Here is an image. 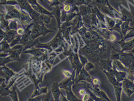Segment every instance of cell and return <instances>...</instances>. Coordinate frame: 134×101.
I'll return each instance as SVG.
<instances>
[{
	"instance_id": "14",
	"label": "cell",
	"mask_w": 134,
	"mask_h": 101,
	"mask_svg": "<svg viewBox=\"0 0 134 101\" xmlns=\"http://www.w3.org/2000/svg\"><path fill=\"white\" fill-rule=\"evenodd\" d=\"M82 82V84H83V86H87V87H88L90 90H91V91H93V92H94V93L96 94L98 97H100L103 100H111L109 98L108 96L105 94V92L100 89V85H95V86H93V85H92L93 87H91L90 85L88 84H87V82Z\"/></svg>"
},
{
	"instance_id": "3",
	"label": "cell",
	"mask_w": 134,
	"mask_h": 101,
	"mask_svg": "<svg viewBox=\"0 0 134 101\" xmlns=\"http://www.w3.org/2000/svg\"><path fill=\"white\" fill-rule=\"evenodd\" d=\"M28 64V67L25 70L24 72V75H26L28 78H30V80H32V82L34 83V90L33 93H32L31 98L35 97L38 95L43 94H46L48 91V85H47L45 87L40 88L39 87V84L42 83L43 81V78L45 74V73H42L40 74V76H37L34 73L33 70H32V67L31 63H27Z\"/></svg>"
},
{
	"instance_id": "1",
	"label": "cell",
	"mask_w": 134,
	"mask_h": 101,
	"mask_svg": "<svg viewBox=\"0 0 134 101\" xmlns=\"http://www.w3.org/2000/svg\"><path fill=\"white\" fill-rule=\"evenodd\" d=\"M81 38L85 42V45L79 48V53L86 56L88 61L98 63L102 59L110 58L111 50L114 47L111 42L104 38L97 31L88 28Z\"/></svg>"
},
{
	"instance_id": "51",
	"label": "cell",
	"mask_w": 134,
	"mask_h": 101,
	"mask_svg": "<svg viewBox=\"0 0 134 101\" xmlns=\"http://www.w3.org/2000/svg\"><path fill=\"white\" fill-rule=\"evenodd\" d=\"M92 1H93V0H86V2H87V5L90 4V3H91Z\"/></svg>"
},
{
	"instance_id": "23",
	"label": "cell",
	"mask_w": 134,
	"mask_h": 101,
	"mask_svg": "<svg viewBox=\"0 0 134 101\" xmlns=\"http://www.w3.org/2000/svg\"><path fill=\"white\" fill-rule=\"evenodd\" d=\"M115 43H117V44H119V45L121 47V52H124V51H127V50H131L134 48V39L130 41L125 42V41H116L115 42Z\"/></svg>"
},
{
	"instance_id": "40",
	"label": "cell",
	"mask_w": 134,
	"mask_h": 101,
	"mask_svg": "<svg viewBox=\"0 0 134 101\" xmlns=\"http://www.w3.org/2000/svg\"><path fill=\"white\" fill-rule=\"evenodd\" d=\"M84 67H85V69L87 71V72H90V71L93 70V69L95 68L94 65L93 64V62H91V61H88Z\"/></svg>"
},
{
	"instance_id": "2",
	"label": "cell",
	"mask_w": 134,
	"mask_h": 101,
	"mask_svg": "<svg viewBox=\"0 0 134 101\" xmlns=\"http://www.w3.org/2000/svg\"><path fill=\"white\" fill-rule=\"evenodd\" d=\"M6 12H5L4 16L6 20H10L12 19H16L18 20L22 26L28 25L33 22V20L30 16L24 10H20L15 6L5 5Z\"/></svg>"
},
{
	"instance_id": "6",
	"label": "cell",
	"mask_w": 134,
	"mask_h": 101,
	"mask_svg": "<svg viewBox=\"0 0 134 101\" xmlns=\"http://www.w3.org/2000/svg\"><path fill=\"white\" fill-rule=\"evenodd\" d=\"M75 80H76V71L73 69L71 76L69 78H66L64 80L59 82L60 88L65 90L66 98L69 101L80 100L72 92V86L75 84Z\"/></svg>"
},
{
	"instance_id": "20",
	"label": "cell",
	"mask_w": 134,
	"mask_h": 101,
	"mask_svg": "<svg viewBox=\"0 0 134 101\" xmlns=\"http://www.w3.org/2000/svg\"><path fill=\"white\" fill-rule=\"evenodd\" d=\"M34 25V22H32L31 24H28L27 26V27L25 29V32L22 35V37H21V39L20 42V44H22L25 47L27 45V44L28 43V41L30 40V37L31 36V34H32V30H31V28L33 27Z\"/></svg>"
},
{
	"instance_id": "8",
	"label": "cell",
	"mask_w": 134,
	"mask_h": 101,
	"mask_svg": "<svg viewBox=\"0 0 134 101\" xmlns=\"http://www.w3.org/2000/svg\"><path fill=\"white\" fill-rule=\"evenodd\" d=\"M91 3L93 6H96L101 12L105 13L114 19L116 18L113 14V12H115L117 14H120L113 7L111 6V5L109 3V0H93Z\"/></svg>"
},
{
	"instance_id": "12",
	"label": "cell",
	"mask_w": 134,
	"mask_h": 101,
	"mask_svg": "<svg viewBox=\"0 0 134 101\" xmlns=\"http://www.w3.org/2000/svg\"><path fill=\"white\" fill-rule=\"evenodd\" d=\"M66 42L72 46V42L70 39L71 37V30H72V20L69 22H64L62 23L60 28Z\"/></svg>"
},
{
	"instance_id": "7",
	"label": "cell",
	"mask_w": 134,
	"mask_h": 101,
	"mask_svg": "<svg viewBox=\"0 0 134 101\" xmlns=\"http://www.w3.org/2000/svg\"><path fill=\"white\" fill-rule=\"evenodd\" d=\"M24 50V46L21 44H18L11 48L8 51L9 55L5 57H0L1 59V66L4 65L11 61H24V59H20V54L22 53Z\"/></svg>"
},
{
	"instance_id": "50",
	"label": "cell",
	"mask_w": 134,
	"mask_h": 101,
	"mask_svg": "<svg viewBox=\"0 0 134 101\" xmlns=\"http://www.w3.org/2000/svg\"><path fill=\"white\" fill-rule=\"evenodd\" d=\"M61 96H62L63 98H61V99H60V100H68V99H67L66 97H64L63 94H61Z\"/></svg>"
},
{
	"instance_id": "15",
	"label": "cell",
	"mask_w": 134,
	"mask_h": 101,
	"mask_svg": "<svg viewBox=\"0 0 134 101\" xmlns=\"http://www.w3.org/2000/svg\"><path fill=\"white\" fill-rule=\"evenodd\" d=\"M84 22L82 20V16L80 14L76 16L73 20H72V30L71 37L75 35L78 33L79 31L84 26Z\"/></svg>"
},
{
	"instance_id": "53",
	"label": "cell",
	"mask_w": 134,
	"mask_h": 101,
	"mask_svg": "<svg viewBox=\"0 0 134 101\" xmlns=\"http://www.w3.org/2000/svg\"><path fill=\"white\" fill-rule=\"evenodd\" d=\"M39 1H40V2H41L42 3V4H44V0H39Z\"/></svg>"
},
{
	"instance_id": "25",
	"label": "cell",
	"mask_w": 134,
	"mask_h": 101,
	"mask_svg": "<svg viewBox=\"0 0 134 101\" xmlns=\"http://www.w3.org/2000/svg\"><path fill=\"white\" fill-rule=\"evenodd\" d=\"M51 91H52V94L53 95L54 100H60V96L63 94V92L60 90V88L59 86L58 82H54L52 83V86H51Z\"/></svg>"
},
{
	"instance_id": "52",
	"label": "cell",
	"mask_w": 134,
	"mask_h": 101,
	"mask_svg": "<svg viewBox=\"0 0 134 101\" xmlns=\"http://www.w3.org/2000/svg\"><path fill=\"white\" fill-rule=\"evenodd\" d=\"M130 52H131V53H132L133 54V55H134V48H133V49H132V50H130Z\"/></svg>"
},
{
	"instance_id": "46",
	"label": "cell",
	"mask_w": 134,
	"mask_h": 101,
	"mask_svg": "<svg viewBox=\"0 0 134 101\" xmlns=\"http://www.w3.org/2000/svg\"><path fill=\"white\" fill-rule=\"evenodd\" d=\"M25 29L24 27H21V28H18V30H17V32H18V34H20V35H23L24 34L25 32Z\"/></svg>"
},
{
	"instance_id": "17",
	"label": "cell",
	"mask_w": 134,
	"mask_h": 101,
	"mask_svg": "<svg viewBox=\"0 0 134 101\" xmlns=\"http://www.w3.org/2000/svg\"><path fill=\"white\" fill-rule=\"evenodd\" d=\"M28 2L30 3V5L32 6L33 9L38 12L40 14H43V15H48V16H53V13L52 12H49L47 9H45L43 6H40L39 3H38L37 0H27Z\"/></svg>"
},
{
	"instance_id": "48",
	"label": "cell",
	"mask_w": 134,
	"mask_h": 101,
	"mask_svg": "<svg viewBox=\"0 0 134 101\" xmlns=\"http://www.w3.org/2000/svg\"><path fill=\"white\" fill-rule=\"evenodd\" d=\"M82 5H87L86 0H77L76 1V6H82Z\"/></svg>"
},
{
	"instance_id": "28",
	"label": "cell",
	"mask_w": 134,
	"mask_h": 101,
	"mask_svg": "<svg viewBox=\"0 0 134 101\" xmlns=\"http://www.w3.org/2000/svg\"><path fill=\"white\" fill-rule=\"evenodd\" d=\"M115 90V94L116 97V100L117 101H121V92L123 91V86H122V82H119L116 85L113 86Z\"/></svg>"
},
{
	"instance_id": "10",
	"label": "cell",
	"mask_w": 134,
	"mask_h": 101,
	"mask_svg": "<svg viewBox=\"0 0 134 101\" xmlns=\"http://www.w3.org/2000/svg\"><path fill=\"white\" fill-rule=\"evenodd\" d=\"M16 1H18V2L20 9L27 12V14H29L32 18L34 22H37L38 21L41 14L36 12L33 9L32 6L27 0H16Z\"/></svg>"
},
{
	"instance_id": "33",
	"label": "cell",
	"mask_w": 134,
	"mask_h": 101,
	"mask_svg": "<svg viewBox=\"0 0 134 101\" xmlns=\"http://www.w3.org/2000/svg\"><path fill=\"white\" fill-rule=\"evenodd\" d=\"M91 26H96L97 28H101L100 24V21L97 16L96 12L94 11V8H92V14H91Z\"/></svg>"
},
{
	"instance_id": "24",
	"label": "cell",
	"mask_w": 134,
	"mask_h": 101,
	"mask_svg": "<svg viewBox=\"0 0 134 101\" xmlns=\"http://www.w3.org/2000/svg\"><path fill=\"white\" fill-rule=\"evenodd\" d=\"M62 9H63V4L57 6H55L53 11H52L54 16L55 17V18L57 20V27H58V29L60 28L61 25H62V21H61V13H62Z\"/></svg>"
},
{
	"instance_id": "22",
	"label": "cell",
	"mask_w": 134,
	"mask_h": 101,
	"mask_svg": "<svg viewBox=\"0 0 134 101\" xmlns=\"http://www.w3.org/2000/svg\"><path fill=\"white\" fill-rule=\"evenodd\" d=\"M100 69L102 71L109 72L111 69H113V60L111 59H102L98 62Z\"/></svg>"
},
{
	"instance_id": "9",
	"label": "cell",
	"mask_w": 134,
	"mask_h": 101,
	"mask_svg": "<svg viewBox=\"0 0 134 101\" xmlns=\"http://www.w3.org/2000/svg\"><path fill=\"white\" fill-rule=\"evenodd\" d=\"M93 6L90 3L88 5H82L79 6V14L82 16L84 24L87 28L91 27V14Z\"/></svg>"
},
{
	"instance_id": "27",
	"label": "cell",
	"mask_w": 134,
	"mask_h": 101,
	"mask_svg": "<svg viewBox=\"0 0 134 101\" xmlns=\"http://www.w3.org/2000/svg\"><path fill=\"white\" fill-rule=\"evenodd\" d=\"M120 9L121 12V20H122L124 22H133V16L131 15V13L129 12V11L127 10L126 9L122 7L121 6H120Z\"/></svg>"
},
{
	"instance_id": "39",
	"label": "cell",
	"mask_w": 134,
	"mask_h": 101,
	"mask_svg": "<svg viewBox=\"0 0 134 101\" xmlns=\"http://www.w3.org/2000/svg\"><path fill=\"white\" fill-rule=\"evenodd\" d=\"M21 37H22V35L18 34V35L16 36V37L14 39V41L10 43L11 47H12L15 46V45H16V44H20V42L21 39Z\"/></svg>"
},
{
	"instance_id": "19",
	"label": "cell",
	"mask_w": 134,
	"mask_h": 101,
	"mask_svg": "<svg viewBox=\"0 0 134 101\" xmlns=\"http://www.w3.org/2000/svg\"><path fill=\"white\" fill-rule=\"evenodd\" d=\"M82 82H88L89 83H92L91 75L89 74L88 72L86 70L84 66L80 72L79 75L76 78L75 84H77L78 83Z\"/></svg>"
},
{
	"instance_id": "36",
	"label": "cell",
	"mask_w": 134,
	"mask_h": 101,
	"mask_svg": "<svg viewBox=\"0 0 134 101\" xmlns=\"http://www.w3.org/2000/svg\"><path fill=\"white\" fill-rule=\"evenodd\" d=\"M127 78L130 80L134 81V63L127 68Z\"/></svg>"
},
{
	"instance_id": "31",
	"label": "cell",
	"mask_w": 134,
	"mask_h": 101,
	"mask_svg": "<svg viewBox=\"0 0 134 101\" xmlns=\"http://www.w3.org/2000/svg\"><path fill=\"white\" fill-rule=\"evenodd\" d=\"M112 72L115 76L116 79L117 81L122 82L123 80L127 78V72H124V71H117L115 69H112Z\"/></svg>"
},
{
	"instance_id": "38",
	"label": "cell",
	"mask_w": 134,
	"mask_h": 101,
	"mask_svg": "<svg viewBox=\"0 0 134 101\" xmlns=\"http://www.w3.org/2000/svg\"><path fill=\"white\" fill-rule=\"evenodd\" d=\"M44 101H49V100H54V98L53 97V95L52 94V91H48L46 94H44Z\"/></svg>"
},
{
	"instance_id": "42",
	"label": "cell",
	"mask_w": 134,
	"mask_h": 101,
	"mask_svg": "<svg viewBox=\"0 0 134 101\" xmlns=\"http://www.w3.org/2000/svg\"><path fill=\"white\" fill-rule=\"evenodd\" d=\"M134 37V26L133 27L132 29L130 31V32H129L128 34H126V35L124 37L123 39H121V41H125V39L128 38H131V37Z\"/></svg>"
},
{
	"instance_id": "30",
	"label": "cell",
	"mask_w": 134,
	"mask_h": 101,
	"mask_svg": "<svg viewBox=\"0 0 134 101\" xmlns=\"http://www.w3.org/2000/svg\"><path fill=\"white\" fill-rule=\"evenodd\" d=\"M113 69L117 71H127V68L119 59L113 60Z\"/></svg>"
},
{
	"instance_id": "18",
	"label": "cell",
	"mask_w": 134,
	"mask_h": 101,
	"mask_svg": "<svg viewBox=\"0 0 134 101\" xmlns=\"http://www.w3.org/2000/svg\"><path fill=\"white\" fill-rule=\"evenodd\" d=\"M0 74L1 77H4V78H5V83L6 84H8L11 78L14 77L16 73L4 65L0 67Z\"/></svg>"
},
{
	"instance_id": "47",
	"label": "cell",
	"mask_w": 134,
	"mask_h": 101,
	"mask_svg": "<svg viewBox=\"0 0 134 101\" xmlns=\"http://www.w3.org/2000/svg\"><path fill=\"white\" fill-rule=\"evenodd\" d=\"M90 98H91L90 94H89V92H88L83 96V97H82V100H84V101L89 100H90Z\"/></svg>"
},
{
	"instance_id": "44",
	"label": "cell",
	"mask_w": 134,
	"mask_h": 101,
	"mask_svg": "<svg viewBox=\"0 0 134 101\" xmlns=\"http://www.w3.org/2000/svg\"><path fill=\"white\" fill-rule=\"evenodd\" d=\"M92 85L93 86H95V85H100V81L99 79L95 78V77H92Z\"/></svg>"
},
{
	"instance_id": "29",
	"label": "cell",
	"mask_w": 134,
	"mask_h": 101,
	"mask_svg": "<svg viewBox=\"0 0 134 101\" xmlns=\"http://www.w3.org/2000/svg\"><path fill=\"white\" fill-rule=\"evenodd\" d=\"M5 12H1V29L3 31H8V30L10 29L9 28V20H6L5 18L4 14Z\"/></svg>"
},
{
	"instance_id": "5",
	"label": "cell",
	"mask_w": 134,
	"mask_h": 101,
	"mask_svg": "<svg viewBox=\"0 0 134 101\" xmlns=\"http://www.w3.org/2000/svg\"><path fill=\"white\" fill-rule=\"evenodd\" d=\"M54 31L48 29L46 25L44 24H41L37 23V22H34V25L32 30V34H31V36L30 37L28 43L24 47V50L35 46V44H36L37 41L39 39L38 37L40 36H45L46 34L49 33V32H54Z\"/></svg>"
},
{
	"instance_id": "26",
	"label": "cell",
	"mask_w": 134,
	"mask_h": 101,
	"mask_svg": "<svg viewBox=\"0 0 134 101\" xmlns=\"http://www.w3.org/2000/svg\"><path fill=\"white\" fill-rule=\"evenodd\" d=\"M3 32H4V39L3 40L6 41L9 43H12L18 35L17 31H14V30L9 29L8 31H3Z\"/></svg>"
},
{
	"instance_id": "4",
	"label": "cell",
	"mask_w": 134,
	"mask_h": 101,
	"mask_svg": "<svg viewBox=\"0 0 134 101\" xmlns=\"http://www.w3.org/2000/svg\"><path fill=\"white\" fill-rule=\"evenodd\" d=\"M66 41L65 40V38H64L63 35L62 31L60 28V29H58L57 34L55 35L54 38L50 41L49 43H43L42 44V43H40L39 42V39H38L34 47L37 48H43V49H47L48 53H50L60 46H63L64 48L66 47Z\"/></svg>"
},
{
	"instance_id": "43",
	"label": "cell",
	"mask_w": 134,
	"mask_h": 101,
	"mask_svg": "<svg viewBox=\"0 0 134 101\" xmlns=\"http://www.w3.org/2000/svg\"><path fill=\"white\" fill-rule=\"evenodd\" d=\"M62 72V74L64 76H65V78H69L72 75V72H70V71L66 70V69H63V70L61 71Z\"/></svg>"
},
{
	"instance_id": "32",
	"label": "cell",
	"mask_w": 134,
	"mask_h": 101,
	"mask_svg": "<svg viewBox=\"0 0 134 101\" xmlns=\"http://www.w3.org/2000/svg\"><path fill=\"white\" fill-rule=\"evenodd\" d=\"M105 21H106V25H107V29L109 31H113V28H114L115 25L116 24L115 19L113 18L110 16H105Z\"/></svg>"
},
{
	"instance_id": "37",
	"label": "cell",
	"mask_w": 134,
	"mask_h": 101,
	"mask_svg": "<svg viewBox=\"0 0 134 101\" xmlns=\"http://www.w3.org/2000/svg\"><path fill=\"white\" fill-rule=\"evenodd\" d=\"M18 20L16 19H12L9 21V28L11 30H14V31H17L18 28Z\"/></svg>"
},
{
	"instance_id": "45",
	"label": "cell",
	"mask_w": 134,
	"mask_h": 101,
	"mask_svg": "<svg viewBox=\"0 0 134 101\" xmlns=\"http://www.w3.org/2000/svg\"><path fill=\"white\" fill-rule=\"evenodd\" d=\"M5 5H11V6H15V5H19L18 1H15V0H8ZM4 5V6H5Z\"/></svg>"
},
{
	"instance_id": "54",
	"label": "cell",
	"mask_w": 134,
	"mask_h": 101,
	"mask_svg": "<svg viewBox=\"0 0 134 101\" xmlns=\"http://www.w3.org/2000/svg\"><path fill=\"white\" fill-rule=\"evenodd\" d=\"M133 82H134V81H133Z\"/></svg>"
},
{
	"instance_id": "16",
	"label": "cell",
	"mask_w": 134,
	"mask_h": 101,
	"mask_svg": "<svg viewBox=\"0 0 134 101\" xmlns=\"http://www.w3.org/2000/svg\"><path fill=\"white\" fill-rule=\"evenodd\" d=\"M122 86L123 90L127 97H131L134 93V82L132 80L128 79L127 78H125L122 81Z\"/></svg>"
},
{
	"instance_id": "11",
	"label": "cell",
	"mask_w": 134,
	"mask_h": 101,
	"mask_svg": "<svg viewBox=\"0 0 134 101\" xmlns=\"http://www.w3.org/2000/svg\"><path fill=\"white\" fill-rule=\"evenodd\" d=\"M91 28L97 31L104 38H105L106 40L109 41L111 42V43H115L117 41V36L115 35V34L114 32H112V31H109L106 28H97L94 26H91Z\"/></svg>"
},
{
	"instance_id": "21",
	"label": "cell",
	"mask_w": 134,
	"mask_h": 101,
	"mask_svg": "<svg viewBox=\"0 0 134 101\" xmlns=\"http://www.w3.org/2000/svg\"><path fill=\"white\" fill-rule=\"evenodd\" d=\"M47 50V49H43V48H37L35 47H32V49H27V50H24L22 53H29L31 54L32 56H34V57H41L42 55H44Z\"/></svg>"
},
{
	"instance_id": "41",
	"label": "cell",
	"mask_w": 134,
	"mask_h": 101,
	"mask_svg": "<svg viewBox=\"0 0 134 101\" xmlns=\"http://www.w3.org/2000/svg\"><path fill=\"white\" fill-rule=\"evenodd\" d=\"M79 57H80V59H81V63H82V64L83 65V66H85L86 63L88 61V59H87V57H86V56L82 55L81 53H79Z\"/></svg>"
},
{
	"instance_id": "49",
	"label": "cell",
	"mask_w": 134,
	"mask_h": 101,
	"mask_svg": "<svg viewBox=\"0 0 134 101\" xmlns=\"http://www.w3.org/2000/svg\"><path fill=\"white\" fill-rule=\"evenodd\" d=\"M87 89H86V88H82L81 89L79 90V94L81 95V96H84V95L86 93H87Z\"/></svg>"
},
{
	"instance_id": "13",
	"label": "cell",
	"mask_w": 134,
	"mask_h": 101,
	"mask_svg": "<svg viewBox=\"0 0 134 101\" xmlns=\"http://www.w3.org/2000/svg\"><path fill=\"white\" fill-rule=\"evenodd\" d=\"M119 60L127 68L134 63V55L132 53H125L121 51L119 54Z\"/></svg>"
},
{
	"instance_id": "35",
	"label": "cell",
	"mask_w": 134,
	"mask_h": 101,
	"mask_svg": "<svg viewBox=\"0 0 134 101\" xmlns=\"http://www.w3.org/2000/svg\"><path fill=\"white\" fill-rule=\"evenodd\" d=\"M129 24H130V22H124L121 24V29L122 34H124V37L126 35L127 32L129 30H131L133 28V27H130L129 26Z\"/></svg>"
},
{
	"instance_id": "34",
	"label": "cell",
	"mask_w": 134,
	"mask_h": 101,
	"mask_svg": "<svg viewBox=\"0 0 134 101\" xmlns=\"http://www.w3.org/2000/svg\"><path fill=\"white\" fill-rule=\"evenodd\" d=\"M1 46H2L1 53H8V51L12 48L10 46V43H9L8 41L5 40L1 41Z\"/></svg>"
}]
</instances>
